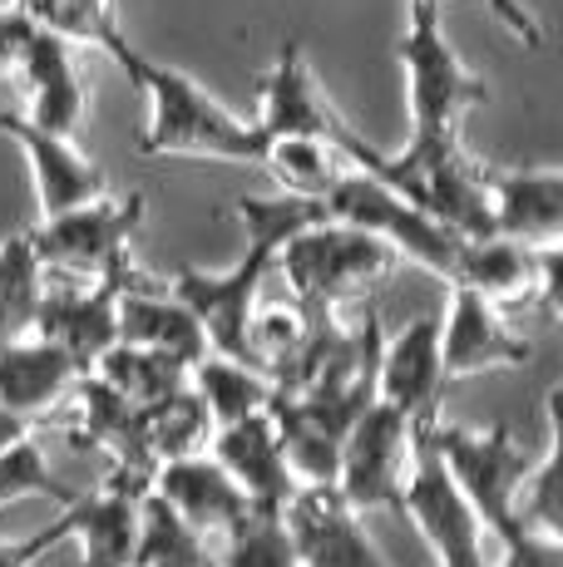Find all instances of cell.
I'll list each match as a JSON object with an SVG mask.
<instances>
[{
	"mask_svg": "<svg viewBox=\"0 0 563 567\" xmlns=\"http://www.w3.org/2000/svg\"><path fill=\"white\" fill-rule=\"evenodd\" d=\"M237 217H243L247 233V252L233 271H198V267H178L168 281V291L183 301L198 326L208 331V346L218 355H233V361H247V321L257 311V297H263V277L277 261V247L287 237H297L301 227L321 223L327 207L321 198H297V193H277V198H237Z\"/></svg>",
	"mask_w": 563,
	"mask_h": 567,
	"instance_id": "cell-1",
	"label": "cell"
},
{
	"mask_svg": "<svg viewBox=\"0 0 563 567\" xmlns=\"http://www.w3.org/2000/svg\"><path fill=\"white\" fill-rule=\"evenodd\" d=\"M100 50L149 100V124H144V138H139L144 158H223V163H253V168L263 163V148H267L263 128L227 114L198 80H188L173 64L149 60L144 50L129 45L124 30H114Z\"/></svg>",
	"mask_w": 563,
	"mask_h": 567,
	"instance_id": "cell-2",
	"label": "cell"
},
{
	"mask_svg": "<svg viewBox=\"0 0 563 567\" xmlns=\"http://www.w3.org/2000/svg\"><path fill=\"white\" fill-rule=\"evenodd\" d=\"M346 163L371 178H381L410 207L446 223L460 237H494L490 223V188H484V163L464 154L460 134L454 138H410L406 154H376L351 124L337 134Z\"/></svg>",
	"mask_w": 563,
	"mask_h": 567,
	"instance_id": "cell-3",
	"label": "cell"
},
{
	"mask_svg": "<svg viewBox=\"0 0 563 567\" xmlns=\"http://www.w3.org/2000/svg\"><path fill=\"white\" fill-rule=\"evenodd\" d=\"M277 261L291 301L301 311H337L341 301L371 297L396 271L400 257L386 237L337 223V217H321V223L301 227L297 237H287L277 247Z\"/></svg>",
	"mask_w": 563,
	"mask_h": 567,
	"instance_id": "cell-4",
	"label": "cell"
},
{
	"mask_svg": "<svg viewBox=\"0 0 563 567\" xmlns=\"http://www.w3.org/2000/svg\"><path fill=\"white\" fill-rule=\"evenodd\" d=\"M400 64L410 90V138H454L474 104L490 100V84L460 64L436 0H410V20L400 35Z\"/></svg>",
	"mask_w": 563,
	"mask_h": 567,
	"instance_id": "cell-5",
	"label": "cell"
},
{
	"mask_svg": "<svg viewBox=\"0 0 563 567\" xmlns=\"http://www.w3.org/2000/svg\"><path fill=\"white\" fill-rule=\"evenodd\" d=\"M436 444V454L446 460L450 478L460 484V494L470 498L474 518L490 538H514L519 518H514V498H519V484H524L529 464L534 454L514 440L509 424H490V430H464V424H430L426 434Z\"/></svg>",
	"mask_w": 563,
	"mask_h": 567,
	"instance_id": "cell-6",
	"label": "cell"
},
{
	"mask_svg": "<svg viewBox=\"0 0 563 567\" xmlns=\"http://www.w3.org/2000/svg\"><path fill=\"white\" fill-rule=\"evenodd\" d=\"M321 207H327V217H337V223H351V227H366V233L386 237L400 261L426 267L430 277H440L446 287L454 281V271H460V257H464L470 237L450 233L446 223H436V217H426L420 207H410L400 193H391L381 178H371V173L346 168L341 178L331 183L327 198H321Z\"/></svg>",
	"mask_w": 563,
	"mask_h": 567,
	"instance_id": "cell-7",
	"label": "cell"
},
{
	"mask_svg": "<svg viewBox=\"0 0 563 567\" xmlns=\"http://www.w3.org/2000/svg\"><path fill=\"white\" fill-rule=\"evenodd\" d=\"M396 508L426 538L436 567H490L484 563L480 518H474L470 498L460 494V484L450 478L446 460L436 454V444L426 434L410 444V464H406V478H400Z\"/></svg>",
	"mask_w": 563,
	"mask_h": 567,
	"instance_id": "cell-8",
	"label": "cell"
},
{
	"mask_svg": "<svg viewBox=\"0 0 563 567\" xmlns=\"http://www.w3.org/2000/svg\"><path fill=\"white\" fill-rule=\"evenodd\" d=\"M144 223V193L129 198H90L70 213L40 217V227H30V247H35L40 267H60L74 277H100V271L119 267L129 257V237Z\"/></svg>",
	"mask_w": 563,
	"mask_h": 567,
	"instance_id": "cell-9",
	"label": "cell"
},
{
	"mask_svg": "<svg viewBox=\"0 0 563 567\" xmlns=\"http://www.w3.org/2000/svg\"><path fill=\"white\" fill-rule=\"evenodd\" d=\"M410 424L406 414L386 400H371L361 414L351 420L341 440V464H337V488L346 494V504L376 514V508H396L400 478L410 464Z\"/></svg>",
	"mask_w": 563,
	"mask_h": 567,
	"instance_id": "cell-10",
	"label": "cell"
},
{
	"mask_svg": "<svg viewBox=\"0 0 563 567\" xmlns=\"http://www.w3.org/2000/svg\"><path fill=\"white\" fill-rule=\"evenodd\" d=\"M282 518H287L301 567H391L366 538V514L346 504L337 484H297L282 504Z\"/></svg>",
	"mask_w": 563,
	"mask_h": 567,
	"instance_id": "cell-11",
	"label": "cell"
},
{
	"mask_svg": "<svg viewBox=\"0 0 563 567\" xmlns=\"http://www.w3.org/2000/svg\"><path fill=\"white\" fill-rule=\"evenodd\" d=\"M134 281V261H119V267L90 277V287L80 291H40V307H35V326L30 331L45 336V341L64 346L84 370L94 365V355L104 346L119 341V297L124 287Z\"/></svg>",
	"mask_w": 563,
	"mask_h": 567,
	"instance_id": "cell-12",
	"label": "cell"
},
{
	"mask_svg": "<svg viewBox=\"0 0 563 567\" xmlns=\"http://www.w3.org/2000/svg\"><path fill=\"white\" fill-rule=\"evenodd\" d=\"M446 365H440V321L420 316L391 346H381L376 361V400L396 405L410 424V440L430 434V424L440 420V395H446Z\"/></svg>",
	"mask_w": 563,
	"mask_h": 567,
	"instance_id": "cell-13",
	"label": "cell"
},
{
	"mask_svg": "<svg viewBox=\"0 0 563 567\" xmlns=\"http://www.w3.org/2000/svg\"><path fill=\"white\" fill-rule=\"evenodd\" d=\"M154 474L114 464L94 494L74 498V533L80 543V567H134L139 543V504H144Z\"/></svg>",
	"mask_w": 563,
	"mask_h": 567,
	"instance_id": "cell-14",
	"label": "cell"
},
{
	"mask_svg": "<svg viewBox=\"0 0 563 567\" xmlns=\"http://www.w3.org/2000/svg\"><path fill=\"white\" fill-rule=\"evenodd\" d=\"M450 291H454V301H450L446 326H440V365H446V380L484 375V370H524L534 361V346L509 331V321L490 297L464 291V287H450Z\"/></svg>",
	"mask_w": 563,
	"mask_h": 567,
	"instance_id": "cell-15",
	"label": "cell"
},
{
	"mask_svg": "<svg viewBox=\"0 0 563 567\" xmlns=\"http://www.w3.org/2000/svg\"><path fill=\"white\" fill-rule=\"evenodd\" d=\"M0 134L16 138L20 154H25V163H30L40 217L70 213V207L100 198V193L110 188L104 168L94 158H84L80 148L70 144V134H50V128L30 124L25 114H0Z\"/></svg>",
	"mask_w": 563,
	"mask_h": 567,
	"instance_id": "cell-16",
	"label": "cell"
},
{
	"mask_svg": "<svg viewBox=\"0 0 563 567\" xmlns=\"http://www.w3.org/2000/svg\"><path fill=\"white\" fill-rule=\"evenodd\" d=\"M257 128L263 138H331L346 128V118L331 109V100L317 90L307 70V54H301V40H282L273 70L263 74V109H257Z\"/></svg>",
	"mask_w": 563,
	"mask_h": 567,
	"instance_id": "cell-17",
	"label": "cell"
},
{
	"mask_svg": "<svg viewBox=\"0 0 563 567\" xmlns=\"http://www.w3.org/2000/svg\"><path fill=\"white\" fill-rule=\"evenodd\" d=\"M208 454L233 474V484L247 494V504H287L291 488H297L287 454H282L273 410H253L233 424H218L208 440Z\"/></svg>",
	"mask_w": 563,
	"mask_h": 567,
	"instance_id": "cell-18",
	"label": "cell"
},
{
	"mask_svg": "<svg viewBox=\"0 0 563 567\" xmlns=\"http://www.w3.org/2000/svg\"><path fill=\"white\" fill-rule=\"evenodd\" d=\"M490 223L494 237L524 247L559 243L563 233V173L559 168H490Z\"/></svg>",
	"mask_w": 563,
	"mask_h": 567,
	"instance_id": "cell-19",
	"label": "cell"
},
{
	"mask_svg": "<svg viewBox=\"0 0 563 567\" xmlns=\"http://www.w3.org/2000/svg\"><path fill=\"white\" fill-rule=\"evenodd\" d=\"M16 74L30 90V109H25L30 124L74 138L90 94H84V80H80V64H74L70 40H64L60 30L35 25V35H30V45H25V60H20Z\"/></svg>",
	"mask_w": 563,
	"mask_h": 567,
	"instance_id": "cell-20",
	"label": "cell"
},
{
	"mask_svg": "<svg viewBox=\"0 0 563 567\" xmlns=\"http://www.w3.org/2000/svg\"><path fill=\"white\" fill-rule=\"evenodd\" d=\"M80 375H90V370L74 361L64 346L45 341L35 331H30V341L16 336V341L0 346V405L25 414V420L45 414L64 390L80 385Z\"/></svg>",
	"mask_w": 563,
	"mask_h": 567,
	"instance_id": "cell-21",
	"label": "cell"
},
{
	"mask_svg": "<svg viewBox=\"0 0 563 567\" xmlns=\"http://www.w3.org/2000/svg\"><path fill=\"white\" fill-rule=\"evenodd\" d=\"M119 341L158 346V351H173L188 365H198L203 355L213 351L198 316L183 307L168 287H154V281H144L139 271L124 287V297H119Z\"/></svg>",
	"mask_w": 563,
	"mask_h": 567,
	"instance_id": "cell-22",
	"label": "cell"
},
{
	"mask_svg": "<svg viewBox=\"0 0 563 567\" xmlns=\"http://www.w3.org/2000/svg\"><path fill=\"white\" fill-rule=\"evenodd\" d=\"M154 488L178 508L193 528L208 538V533H223L237 523V514L247 508V494L233 484V474L213 460L208 450L188 454V460H168L154 468Z\"/></svg>",
	"mask_w": 563,
	"mask_h": 567,
	"instance_id": "cell-23",
	"label": "cell"
},
{
	"mask_svg": "<svg viewBox=\"0 0 563 567\" xmlns=\"http://www.w3.org/2000/svg\"><path fill=\"white\" fill-rule=\"evenodd\" d=\"M74 444H94L104 450L114 464L144 468L154 474V450H149V424H144V405L124 400L119 390H110L100 375H80V434Z\"/></svg>",
	"mask_w": 563,
	"mask_h": 567,
	"instance_id": "cell-24",
	"label": "cell"
},
{
	"mask_svg": "<svg viewBox=\"0 0 563 567\" xmlns=\"http://www.w3.org/2000/svg\"><path fill=\"white\" fill-rule=\"evenodd\" d=\"M188 361H178L173 351L158 346H134V341H114L94 355L90 375H100L110 390H119L134 405H154V400L173 395V390L188 385Z\"/></svg>",
	"mask_w": 563,
	"mask_h": 567,
	"instance_id": "cell-25",
	"label": "cell"
},
{
	"mask_svg": "<svg viewBox=\"0 0 563 567\" xmlns=\"http://www.w3.org/2000/svg\"><path fill=\"white\" fill-rule=\"evenodd\" d=\"M188 385L198 390V400L208 405L213 430L243 420V414H253V410H273V380L257 365L233 361V355H218V351H208L188 370Z\"/></svg>",
	"mask_w": 563,
	"mask_h": 567,
	"instance_id": "cell-26",
	"label": "cell"
},
{
	"mask_svg": "<svg viewBox=\"0 0 563 567\" xmlns=\"http://www.w3.org/2000/svg\"><path fill=\"white\" fill-rule=\"evenodd\" d=\"M257 168H267L273 178L282 183V193H297V198H327L331 183L341 178L351 163L331 138H267L263 148V163Z\"/></svg>",
	"mask_w": 563,
	"mask_h": 567,
	"instance_id": "cell-27",
	"label": "cell"
},
{
	"mask_svg": "<svg viewBox=\"0 0 563 567\" xmlns=\"http://www.w3.org/2000/svg\"><path fill=\"white\" fill-rule=\"evenodd\" d=\"M544 450L534 454L529 464L524 484H519V498H514V518L524 533H544V538H563V508H559V464H563V450H559V385L549 390L544 400Z\"/></svg>",
	"mask_w": 563,
	"mask_h": 567,
	"instance_id": "cell-28",
	"label": "cell"
},
{
	"mask_svg": "<svg viewBox=\"0 0 563 567\" xmlns=\"http://www.w3.org/2000/svg\"><path fill=\"white\" fill-rule=\"evenodd\" d=\"M208 558V543L178 508L149 484L144 504H139V543H134V567H198Z\"/></svg>",
	"mask_w": 563,
	"mask_h": 567,
	"instance_id": "cell-29",
	"label": "cell"
},
{
	"mask_svg": "<svg viewBox=\"0 0 563 567\" xmlns=\"http://www.w3.org/2000/svg\"><path fill=\"white\" fill-rule=\"evenodd\" d=\"M144 424H149V450H154V464L168 460H188V454H203L213 440V414L198 400V390L183 385L173 395L144 405Z\"/></svg>",
	"mask_w": 563,
	"mask_h": 567,
	"instance_id": "cell-30",
	"label": "cell"
},
{
	"mask_svg": "<svg viewBox=\"0 0 563 567\" xmlns=\"http://www.w3.org/2000/svg\"><path fill=\"white\" fill-rule=\"evenodd\" d=\"M223 538H227V553L218 558L223 567H301L297 543H291L287 518H282V504H247Z\"/></svg>",
	"mask_w": 563,
	"mask_h": 567,
	"instance_id": "cell-31",
	"label": "cell"
},
{
	"mask_svg": "<svg viewBox=\"0 0 563 567\" xmlns=\"http://www.w3.org/2000/svg\"><path fill=\"white\" fill-rule=\"evenodd\" d=\"M40 291H45V267H40L30 237L16 233L0 247V346L16 341V336H30Z\"/></svg>",
	"mask_w": 563,
	"mask_h": 567,
	"instance_id": "cell-32",
	"label": "cell"
},
{
	"mask_svg": "<svg viewBox=\"0 0 563 567\" xmlns=\"http://www.w3.org/2000/svg\"><path fill=\"white\" fill-rule=\"evenodd\" d=\"M30 494H50L60 508L80 498L55 468H50V460L40 454V444L25 434V440H16V444L0 450V508H6L10 498H30Z\"/></svg>",
	"mask_w": 563,
	"mask_h": 567,
	"instance_id": "cell-33",
	"label": "cell"
},
{
	"mask_svg": "<svg viewBox=\"0 0 563 567\" xmlns=\"http://www.w3.org/2000/svg\"><path fill=\"white\" fill-rule=\"evenodd\" d=\"M45 30H60L64 40H84V45H104L114 35V0H50L45 16H40Z\"/></svg>",
	"mask_w": 563,
	"mask_h": 567,
	"instance_id": "cell-34",
	"label": "cell"
},
{
	"mask_svg": "<svg viewBox=\"0 0 563 567\" xmlns=\"http://www.w3.org/2000/svg\"><path fill=\"white\" fill-rule=\"evenodd\" d=\"M74 533V504H64L55 518L45 523V528H35L30 538H10L0 543V567H35L45 553H55L64 538Z\"/></svg>",
	"mask_w": 563,
	"mask_h": 567,
	"instance_id": "cell-35",
	"label": "cell"
},
{
	"mask_svg": "<svg viewBox=\"0 0 563 567\" xmlns=\"http://www.w3.org/2000/svg\"><path fill=\"white\" fill-rule=\"evenodd\" d=\"M500 567H563V538L514 533V538H504V563Z\"/></svg>",
	"mask_w": 563,
	"mask_h": 567,
	"instance_id": "cell-36",
	"label": "cell"
},
{
	"mask_svg": "<svg viewBox=\"0 0 563 567\" xmlns=\"http://www.w3.org/2000/svg\"><path fill=\"white\" fill-rule=\"evenodd\" d=\"M35 25L40 20H30L25 10H0V74H16L20 70V60H25V45H30V35H35Z\"/></svg>",
	"mask_w": 563,
	"mask_h": 567,
	"instance_id": "cell-37",
	"label": "cell"
},
{
	"mask_svg": "<svg viewBox=\"0 0 563 567\" xmlns=\"http://www.w3.org/2000/svg\"><path fill=\"white\" fill-rule=\"evenodd\" d=\"M484 6L494 10V20H500V25H504L524 50H544V25L534 20V10H529L524 0H484Z\"/></svg>",
	"mask_w": 563,
	"mask_h": 567,
	"instance_id": "cell-38",
	"label": "cell"
},
{
	"mask_svg": "<svg viewBox=\"0 0 563 567\" xmlns=\"http://www.w3.org/2000/svg\"><path fill=\"white\" fill-rule=\"evenodd\" d=\"M30 430H35V420H25V414L0 405V450H6V444H16V440H25Z\"/></svg>",
	"mask_w": 563,
	"mask_h": 567,
	"instance_id": "cell-39",
	"label": "cell"
},
{
	"mask_svg": "<svg viewBox=\"0 0 563 567\" xmlns=\"http://www.w3.org/2000/svg\"><path fill=\"white\" fill-rule=\"evenodd\" d=\"M45 6H50V0H16V10H25L30 20H40V16H45Z\"/></svg>",
	"mask_w": 563,
	"mask_h": 567,
	"instance_id": "cell-40",
	"label": "cell"
},
{
	"mask_svg": "<svg viewBox=\"0 0 563 567\" xmlns=\"http://www.w3.org/2000/svg\"><path fill=\"white\" fill-rule=\"evenodd\" d=\"M198 567H223V563H218V558H213V553H208V558H203Z\"/></svg>",
	"mask_w": 563,
	"mask_h": 567,
	"instance_id": "cell-41",
	"label": "cell"
},
{
	"mask_svg": "<svg viewBox=\"0 0 563 567\" xmlns=\"http://www.w3.org/2000/svg\"><path fill=\"white\" fill-rule=\"evenodd\" d=\"M436 6H440V0H436Z\"/></svg>",
	"mask_w": 563,
	"mask_h": 567,
	"instance_id": "cell-42",
	"label": "cell"
}]
</instances>
